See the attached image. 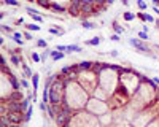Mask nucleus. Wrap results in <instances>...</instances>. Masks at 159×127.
<instances>
[{
  "mask_svg": "<svg viewBox=\"0 0 159 127\" xmlns=\"http://www.w3.org/2000/svg\"><path fill=\"white\" fill-rule=\"evenodd\" d=\"M15 24H24V18H19V19H16V22Z\"/></svg>",
  "mask_w": 159,
  "mask_h": 127,
  "instance_id": "c03bdc74",
  "label": "nucleus"
},
{
  "mask_svg": "<svg viewBox=\"0 0 159 127\" xmlns=\"http://www.w3.org/2000/svg\"><path fill=\"white\" fill-rule=\"evenodd\" d=\"M72 53H83V48L80 45H67V54Z\"/></svg>",
  "mask_w": 159,
  "mask_h": 127,
  "instance_id": "6ab92c4d",
  "label": "nucleus"
},
{
  "mask_svg": "<svg viewBox=\"0 0 159 127\" xmlns=\"http://www.w3.org/2000/svg\"><path fill=\"white\" fill-rule=\"evenodd\" d=\"M86 110L92 114H96V116H105V114L111 113L110 110V105L107 100H100V99H96V97H91L88 105H86Z\"/></svg>",
  "mask_w": 159,
  "mask_h": 127,
  "instance_id": "1a4fd4ad",
  "label": "nucleus"
},
{
  "mask_svg": "<svg viewBox=\"0 0 159 127\" xmlns=\"http://www.w3.org/2000/svg\"><path fill=\"white\" fill-rule=\"evenodd\" d=\"M35 2L45 10H51V0H35Z\"/></svg>",
  "mask_w": 159,
  "mask_h": 127,
  "instance_id": "b1692460",
  "label": "nucleus"
},
{
  "mask_svg": "<svg viewBox=\"0 0 159 127\" xmlns=\"http://www.w3.org/2000/svg\"><path fill=\"white\" fill-rule=\"evenodd\" d=\"M10 62H11L15 67H19L21 64H22V56H19V54H11V56H10Z\"/></svg>",
  "mask_w": 159,
  "mask_h": 127,
  "instance_id": "a211bd4d",
  "label": "nucleus"
},
{
  "mask_svg": "<svg viewBox=\"0 0 159 127\" xmlns=\"http://www.w3.org/2000/svg\"><path fill=\"white\" fill-rule=\"evenodd\" d=\"M156 100H157V86L154 84V81L151 78L145 76L137 89V92L130 97V102L127 107L137 113V111H142L145 108H148L150 105H153Z\"/></svg>",
  "mask_w": 159,
  "mask_h": 127,
  "instance_id": "f257e3e1",
  "label": "nucleus"
},
{
  "mask_svg": "<svg viewBox=\"0 0 159 127\" xmlns=\"http://www.w3.org/2000/svg\"><path fill=\"white\" fill-rule=\"evenodd\" d=\"M24 35L21 33V32H15V33H13V38H22Z\"/></svg>",
  "mask_w": 159,
  "mask_h": 127,
  "instance_id": "79ce46f5",
  "label": "nucleus"
},
{
  "mask_svg": "<svg viewBox=\"0 0 159 127\" xmlns=\"http://www.w3.org/2000/svg\"><path fill=\"white\" fill-rule=\"evenodd\" d=\"M142 30L148 33V32H150V25H147V24H142Z\"/></svg>",
  "mask_w": 159,
  "mask_h": 127,
  "instance_id": "a19ab883",
  "label": "nucleus"
},
{
  "mask_svg": "<svg viewBox=\"0 0 159 127\" xmlns=\"http://www.w3.org/2000/svg\"><path fill=\"white\" fill-rule=\"evenodd\" d=\"M3 5H8V7H15V8H19L21 3L18 0H3Z\"/></svg>",
  "mask_w": 159,
  "mask_h": 127,
  "instance_id": "a878e982",
  "label": "nucleus"
},
{
  "mask_svg": "<svg viewBox=\"0 0 159 127\" xmlns=\"http://www.w3.org/2000/svg\"><path fill=\"white\" fill-rule=\"evenodd\" d=\"M123 65H110L103 62V68L99 72V87L111 95L119 87V72Z\"/></svg>",
  "mask_w": 159,
  "mask_h": 127,
  "instance_id": "7ed1b4c3",
  "label": "nucleus"
},
{
  "mask_svg": "<svg viewBox=\"0 0 159 127\" xmlns=\"http://www.w3.org/2000/svg\"><path fill=\"white\" fill-rule=\"evenodd\" d=\"M65 100V80L59 78L49 86V105H64Z\"/></svg>",
  "mask_w": 159,
  "mask_h": 127,
  "instance_id": "0eeeda50",
  "label": "nucleus"
},
{
  "mask_svg": "<svg viewBox=\"0 0 159 127\" xmlns=\"http://www.w3.org/2000/svg\"><path fill=\"white\" fill-rule=\"evenodd\" d=\"M135 18H137V16H135L132 11H124V13H123V19H124L126 22H132Z\"/></svg>",
  "mask_w": 159,
  "mask_h": 127,
  "instance_id": "412c9836",
  "label": "nucleus"
},
{
  "mask_svg": "<svg viewBox=\"0 0 159 127\" xmlns=\"http://www.w3.org/2000/svg\"><path fill=\"white\" fill-rule=\"evenodd\" d=\"M81 27H83L84 30H92V29H96L97 25H96L94 22L88 21V19H83V21H81Z\"/></svg>",
  "mask_w": 159,
  "mask_h": 127,
  "instance_id": "aec40b11",
  "label": "nucleus"
},
{
  "mask_svg": "<svg viewBox=\"0 0 159 127\" xmlns=\"http://www.w3.org/2000/svg\"><path fill=\"white\" fill-rule=\"evenodd\" d=\"M137 7L140 11H147V3L143 2V0H137Z\"/></svg>",
  "mask_w": 159,
  "mask_h": 127,
  "instance_id": "473e14b6",
  "label": "nucleus"
},
{
  "mask_svg": "<svg viewBox=\"0 0 159 127\" xmlns=\"http://www.w3.org/2000/svg\"><path fill=\"white\" fill-rule=\"evenodd\" d=\"M137 37L140 38L142 42H147V40H150V35L147 33V32H143V30H140V32H137Z\"/></svg>",
  "mask_w": 159,
  "mask_h": 127,
  "instance_id": "c85d7f7f",
  "label": "nucleus"
},
{
  "mask_svg": "<svg viewBox=\"0 0 159 127\" xmlns=\"http://www.w3.org/2000/svg\"><path fill=\"white\" fill-rule=\"evenodd\" d=\"M111 27L115 29V33H118V35H121V33H124V32H126V30H124V27H121L118 21H113V22H111Z\"/></svg>",
  "mask_w": 159,
  "mask_h": 127,
  "instance_id": "4be33fe9",
  "label": "nucleus"
},
{
  "mask_svg": "<svg viewBox=\"0 0 159 127\" xmlns=\"http://www.w3.org/2000/svg\"><path fill=\"white\" fill-rule=\"evenodd\" d=\"M121 3H123L124 7H129V0H121Z\"/></svg>",
  "mask_w": 159,
  "mask_h": 127,
  "instance_id": "49530a36",
  "label": "nucleus"
},
{
  "mask_svg": "<svg viewBox=\"0 0 159 127\" xmlns=\"http://www.w3.org/2000/svg\"><path fill=\"white\" fill-rule=\"evenodd\" d=\"M145 76L139 72H135L134 68H121V72H119V86H121L124 91L132 97L135 92H137V89L140 86V83L143 81Z\"/></svg>",
  "mask_w": 159,
  "mask_h": 127,
  "instance_id": "20e7f679",
  "label": "nucleus"
},
{
  "mask_svg": "<svg viewBox=\"0 0 159 127\" xmlns=\"http://www.w3.org/2000/svg\"><path fill=\"white\" fill-rule=\"evenodd\" d=\"M147 127H159V116H157V118H154V119L147 125Z\"/></svg>",
  "mask_w": 159,
  "mask_h": 127,
  "instance_id": "e433bc0d",
  "label": "nucleus"
},
{
  "mask_svg": "<svg viewBox=\"0 0 159 127\" xmlns=\"http://www.w3.org/2000/svg\"><path fill=\"white\" fill-rule=\"evenodd\" d=\"M2 30H3V33H10V35L15 33V29L11 25H7V24H2Z\"/></svg>",
  "mask_w": 159,
  "mask_h": 127,
  "instance_id": "cd10ccee",
  "label": "nucleus"
},
{
  "mask_svg": "<svg viewBox=\"0 0 159 127\" xmlns=\"http://www.w3.org/2000/svg\"><path fill=\"white\" fill-rule=\"evenodd\" d=\"M153 11L156 13V15H159V7H156V5H154V7H153Z\"/></svg>",
  "mask_w": 159,
  "mask_h": 127,
  "instance_id": "a18cd8bd",
  "label": "nucleus"
},
{
  "mask_svg": "<svg viewBox=\"0 0 159 127\" xmlns=\"http://www.w3.org/2000/svg\"><path fill=\"white\" fill-rule=\"evenodd\" d=\"M32 113H34V107L30 105V107L27 108V111H25V122H29V121H30V118H32Z\"/></svg>",
  "mask_w": 159,
  "mask_h": 127,
  "instance_id": "7c9ffc66",
  "label": "nucleus"
},
{
  "mask_svg": "<svg viewBox=\"0 0 159 127\" xmlns=\"http://www.w3.org/2000/svg\"><path fill=\"white\" fill-rule=\"evenodd\" d=\"M64 127H103V125L99 116L89 113L88 110H80L72 114L70 121Z\"/></svg>",
  "mask_w": 159,
  "mask_h": 127,
  "instance_id": "39448f33",
  "label": "nucleus"
},
{
  "mask_svg": "<svg viewBox=\"0 0 159 127\" xmlns=\"http://www.w3.org/2000/svg\"><path fill=\"white\" fill-rule=\"evenodd\" d=\"M54 49H57V51H62V53H65L67 54V45H56V48Z\"/></svg>",
  "mask_w": 159,
  "mask_h": 127,
  "instance_id": "4c0bfd02",
  "label": "nucleus"
},
{
  "mask_svg": "<svg viewBox=\"0 0 159 127\" xmlns=\"http://www.w3.org/2000/svg\"><path fill=\"white\" fill-rule=\"evenodd\" d=\"M40 56H42V64H43V62H45L48 57H51V56H49V49H45V51H43V53L40 54Z\"/></svg>",
  "mask_w": 159,
  "mask_h": 127,
  "instance_id": "f704fd0d",
  "label": "nucleus"
},
{
  "mask_svg": "<svg viewBox=\"0 0 159 127\" xmlns=\"http://www.w3.org/2000/svg\"><path fill=\"white\" fill-rule=\"evenodd\" d=\"M154 24H156V27H157V30H159V18L156 19V22H154Z\"/></svg>",
  "mask_w": 159,
  "mask_h": 127,
  "instance_id": "09e8293b",
  "label": "nucleus"
},
{
  "mask_svg": "<svg viewBox=\"0 0 159 127\" xmlns=\"http://www.w3.org/2000/svg\"><path fill=\"white\" fill-rule=\"evenodd\" d=\"M30 57H32V60H34V62H37V64L42 62V56H40V54L37 53V51H32V53H30Z\"/></svg>",
  "mask_w": 159,
  "mask_h": 127,
  "instance_id": "c756f323",
  "label": "nucleus"
},
{
  "mask_svg": "<svg viewBox=\"0 0 159 127\" xmlns=\"http://www.w3.org/2000/svg\"><path fill=\"white\" fill-rule=\"evenodd\" d=\"M100 42H102L100 37H94V38H91V40H86V45L88 46H99Z\"/></svg>",
  "mask_w": 159,
  "mask_h": 127,
  "instance_id": "5701e85b",
  "label": "nucleus"
},
{
  "mask_svg": "<svg viewBox=\"0 0 159 127\" xmlns=\"http://www.w3.org/2000/svg\"><path fill=\"white\" fill-rule=\"evenodd\" d=\"M110 40H111V42H119V40H121V38H119V35H118V33H111Z\"/></svg>",
  "mask_w": 159,
  "mask_h": 127,
  "instance_id": "58836bf2",
  "label": "nucleus"
},
{
  "mask_svg": "<svg viewBox=\"0 0 159 127\" xmlns=\"http://www.w3.org/2000/svg\"><path fill=\"white\" fill-rule=\"evenodd\" d=\"M115 3V0H107V5H113Z\"/></svg>",
  "mask_w": 159,
  "mask_h": 127,
  "instance_id": "de8ad7c7",
  "label": "nucleus"
},
{
  "mask_svg": "<svg viewBox=\"0 0 159 127\" xmlns=\"http://www.w3.org/2000/svg\"><path fill=\"white\" fill-rule=\"evenodd\" d=\"M108 56H111V57H118V56H119V53H118L116 49H111L110 53H108Z\"/></svg>",
  "mask_w": 159,
  "mask_h": 127,
  "instance_id": "ea45409f",
  "label": "nucleus"
},
{
  "mask_svg": "<svg viewBox=\"0 0 159 127\" xmlns=\"http://www.w3.org/2000/svg\"><path fill=\"white\" fill-rule=\"evenodd\" d=\"M76 81L89 92V95H92V92H94L96 87L99 86V73L94 72V70H80Z\"/></svg>",
  "mask_w": 159,
  "mask_h": 127,
  "instance_id": "423d86ee",
  "label": "nucleus"
},
{
  "mask_svg": "<svg viewBox=\"0 0 159 127\" xmlns=\"http://www.w3.org/2000/svg\"><path fill=\"white\" fill-rule=\"evenodd\" d=\"M49 56H51V59L54 60V62H57V60H61V59H64L65 57V53H62V51H57V49H49Z\"/></svg>",
  "mask_w": 159,
  "mask_h": 127,
  "instance_id": "ddd939ff",
  "label": "nucleus"
},
{
  "mask_svg": "<svg viewBox=\"0 0 159 127\" xmlns=\"http://www.w3.org/2000/svg\"><path fill=\"white\" fill-rule=\"evenodd\" d=\"M22 35H24V38H25V40H34V37H32V33H30V30H24L22 32Z\"/></svg>",
  "mask_w": 159,
  "mask_h": 127,
  "instance_id": "c9c22d12",
  "label": "nucleus"
},
{
  "mask_svg": "<svg viewBox=\"0 0 159 127\" xmlns=\"http://www.w3.org/2000/svg\"><path fill=\"white\" fill-rule=\"evenodd\" d=\"M8 119L11 124H25V113L24 111H10Z\"/></svg>",
  "mask_w": 159,
  "mask_h": 127,
  "instance_id": "9b49d317",
  "label": "nucleus"
},
{
  "mask_svg": "<svg viewBox=\"0 0 159 127\" xmlns=\"http://www.w3.org/2000/svg\"><path fill=\"white\" fill-rule=\"evenodd\" d=\"M37 48H42V49H48V42L43 40V38H40V40H37Z\"/></svg>",
  "mask_w": 159,
  "mask_h": 127,
  "instance_id": "bb28decb",
  "label": "nucleus"
},
{
  "mask_svg": "<svg viewBox=\"0 0 159 127\" xmlns=\"http://www.w3.org/2000/svg\"><path fill=\"white\" fill-rule=\"evenodd\" d=\"M137 18H139V19H142L143 22H153V24L156 22V19H154V18L150 15V13H145V11L137 13Z\"/></svg>",
  "mask_w": 159,
  "mask_h": 127,
  "instance_id": "f8f14e48",
  "label": "nucleus"
},
{
  "mask_svg": "<svg viewBox=\"0 0 159 127\" xmlns=\"http://www.w3.org/2000/svg\"><path fill=\"white\" fill-rule=\"evenodd\" d=\"M30 18L34 19V22H43V21H45V18H43L42 15H32Z\"/></svg>",
  "mask_w": 159,
  "mask_h": 127,
  "instance_id": "72a5a7b5",
  "label": "nucleus"
},
{
  "mask_svg": "<svg viewBox=\"0 0 159 127\" xmlns=\"http://www.w3.org/2000/svg\"><path fill=\"white\" fill-rule=\"evenodd\" d=\"M91 95L86 89L78 81H65V100L64 105L70 108L72 111L86 110V105Z\"/></svg>",
  "mask_w": 159,
  "mask_h": 127,
  "instance_id": "f03ea898",
  "label": "nucleus"
},
{
  "mask_svg": "<svg viewBox=\"0 0 159 127\" xmlns=\"http://www.w3.org/2000/svg\"><path fill=\"white\" fill-rule=\"evenodd\" d=\"M32 76H34V72L30 70V67L27 65V64H24L22 62V78H32Z\"/></svg>",
  "mask_w": 159,
  "mask_h": 127,
  "instance_id": "f3484780",
  "label": "nucleus"
},
{
  "mask_svg": "<svg viewBox=\"0 0 159 127\" xmlns=\"http://www.w3.org/2000/svg\"><path fill=\"white\" fill-rule=\"evenodd\" d=\"M92 67H94V62L92 60H81L78 64L80 70H92Z\"/></svg>",
  "mask_w": 159,
  "mask_h": 127,
  "instance_id": "dca6fc26",
  "label": "nucleus"
},
{
  "mask_svg": "<svg viewBox=\"0 0 159 127\" xmlns=\"http://www.w3.org/2000/svg\"><path fill=\"white\" fill-rule=\"evenodd\" d=\"M25 30H35V32H38V30H42V27L37 24V22H32V24H25Z\"/></svg>",
  "mask_w": 159,
  "mask_h": 127,
  "instance_id": "393cba45",
  "label": "nucleus"
},
{
  "mask_svg": "<svg viewBox=\"0 0 159 127\" xmlns=\"http://www.w3.org/2000/svg\"><path fill=\"white\" fill-rule=\"evenodd\" d=\"M108 102V105H110V110L111 111H116V110H123L129 105V102H130V95L124 91V89L119 86L116 91L110 95V99L107 100Z\"/></svg>",
  "mask_w": 159,
  "mask_h": 127,
  "instance_id": "6e6552de",
  "label": "nucleus"
},
{
  "mask_svg": "<svg viewBox=\"0 0 159 127\" xmlns=\"http://www.w3.org/2000/svg\"><path fill=\"white\" fill-rule=\"evenodd\" d=\"M151 80H153V81H154V84H156V86L159 87V76H153Z\"/></svg>",
  "mask_w": 159,
  "mask_h": 127,
  "instance_id": "37998d69",
  "label": "nucleus"
},
{
  "mask_svg": "<svg viewBox=\"0 0 159 127\" xmlns=\"http://www.w3.org/2000/svg\"><path fill=\"white\" fill-rule=\"evenodd\" d=\"M51 10L56 11V13H67L69 7H64V5H59L57 2H51Z\"/></svg>",
  "mask_w": 159,
  "mask_h": 127,
  "instance_id": "4468645a",
  "label": "nucleus"
},
{
  "mask_svg": "<svg viewBox=\"0 0 159 127\" xmlns=\"http://www.w3.org/2000/svg\"><path fill=\"white\" fill-rule=\"evenodd\" d=\"M19 81H21V87H24V89H30V83H29L27 78H21Z\"/></svg>",
  "mask_w": 159,
  "mask_h": 127,
  "instance_id": "2f4dec72",
  "label": "nucleus"
},
{
  "mask_svg": "<svg viewBox=\"0 0 159 127\" xmlns=\"http://www.w3.org/2000/svg\"><path fill=\"white\" fill-rule=\"evenodd\" d=\"M129 43H130V46H134L137 51H140V53H143V54H147V56H153L151 54V48L145 43V42H142L140 38H129Z\"/></svg>",
  "mask_w": 159,
  "mask_h": 127,
  "instance_id": "9d476101",
  "label": "nucleus"
},
{
  "mask_svg": "<svg viewBox=\"0 0 159 127\" xmlns=\"http://www.w3.org/2000/svg\"><path fill=\"white\" fill-rule=\"evenodd\" d=\"M30 81H32V92L37 94V91H38V84H40V75H38V73H34V76L30 78Z\"/></svg>",
  "mask_w": 159,
  "mask_h": 127,
  "instance_id": "2eb2a0df",
  "label": "nucleus"
}]
</instances>
